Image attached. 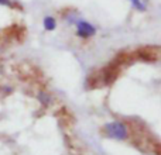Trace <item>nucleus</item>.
Listing matches in <instances>:
<instances>
[{
    "label": "nucleus",
    "instance_id": "1",
    "mask_svg": "<svg viewBox=\"0 0 161 155\" xmlns=\"http://www.w3.org/2000/svg\"><path fill=\"white\" fill-rule=\"evenodd\" d=\"M102 131L108 138L116 140V141H126L130 136L129 126L125 121H120V120H112V121L106 123L102 127Z\"/></svg>",
    "mask_w": 161,
    "mask_h": 155
},
{
    "label": "nucleus",
    "instance_id": "2",
    "mask_svg": "<svg viewBox=\"0 0 161 155\" xmlns=\"http://www.w3.org/2000/svg\"><path fill=\"white\" fill-rule=\"evenodd\" d=\"M75 34L76 37L80 40H91L96 35V31L97 28L92 24L91 21L88 20H83V19H79L78 21L75 23Z\"/></svg>",
    "mask_w": 161,
    "mask_h": 155
},
{
    "label": "nucleus",
    "instance_id": "3",
    "mask_svg": "<svg viewBox=\"0 0 161 155\" xmlns=\"http://www.w3.org/2000/svg\"><path fill=\"white\" fill-rule=\"evenodd\" d=\"M37 100H38V103L42 106V107H50V106L54 103L53 94L48 93V92H38Z\"/></svg>",
    "mask_w": 161,
    "mask_h": 155
},
{
    "label": "nucleus",
    "instance_id": "4",
    "mask_svg": "<svg viewBox=\"0 0 161 155\" xmlns=\"http://www.w3.org/2000/svg\"><path fill=\"white\" fill-rule=\"evenodd\" d=\"M62 19H64V21L67 23V24H69V25H75V23L78 21L79 19H82V17L79 16L78 11H75V10H68L67 13H64Z\"/></svg>",
    "mask_w": 161,
    "mask_h": 155
},
{
    "label": "nucleus",
    "instance_id": "5",
    "mask_svg": "<svg viewBox=\"0 0 161 155\" xmlns=\"http://www.w3.org/2000/svg\"><path fill=\"white\" fill-rule=\"evenodd\" d=\"M42 27L47 31H54L57 28V19L53 16H45L42 20Z\"/></svg>",
    "mask_w": 161,
    "mask_h": 155
},
{
    "label": "nucleus",
    "instance_id": "6",
    "mask_svg": "<svg viewBox=\"0 0 161 155\" xmlns=\"http://www.w3.org/2000/svg\"><path fill=\"white\" fill-rule=\"evenodd\" d=\"M129 2L131 3V6H133L137 11H142L143 13V11L147 10V4H146L144 0H129Z\"/></svg>",
    "mask_w": 161,
    "mask_h": 155
},
{
    "label": "nucleus",
    "instance_id": "7",
    "mask_svg": "<svg viewBox=\"0 0 161 155\" xmlns=\"http://www.w3.org/2000/svg\"><path fill=\"white\" fill-rule=\"evenodd\" d=\"M0 6H8V7H11L13 2L11 0H0Z\"/></svg>",
    "mask_w": 161,
    "mask_h": 155
}]
</instances>
